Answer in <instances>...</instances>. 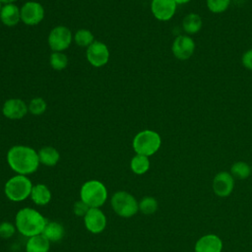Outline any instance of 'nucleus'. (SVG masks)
Instances as JSON below:
<instances>
[{"mask_svg": "<svg viewBox=\"0 0 252 252\" xmlns=\"http://www.w3.org/2000/svg\"><path fill=\"white\" fill-rule=\"evenodd\" d=\"M9 166L18 174L28 175L33 173L38 165V154L28 146H14L7 153Z\"/></svg>", "mask_w": 252, "mask_h": 252, "instance_id": "obj_1", "label": "nucleus"}, {"mask_svg": "<svg viewBox=\"0 0 252 252\" xmlns=\"http://www.w3.org/2000/svg\"><path fill=\"white\" fill-rule=\"evenodd\" d=\"M47 220L36 210L24 208L20 210L15 219V225L18 231L28 237L41 234Z\"/></svg>", "mask_w": 252, "mask_h": 252, "instance_id": "obj_2", "label": "nucleus"}, {"mask_svg": "<svg viewBox=\"0 0 252 252\" xmlns=\"http://www.w3.org/2000/svg\"><path fill=\"white\" fill-rule=\"evenodd\" d=\"M80 197L90 208H99L106 202L107 189L98 180H89L82 185Z\"/></svg>", "mask_w": 252, "mask_h": 252, "instance_id": "obj_3", "label": "nucleus"}, {"mask_svg": "<svg viewBox=\"0 0 252 252\" xmlns=\"http://www.w3.org/2000/svg\"><path fill=\"white\" fill-rule=\"evenodd\" d=\"M161 145V139L158 133L153 130H143L133 139V149L138 155L146 157L156 154Z\"/></svg>", "mask_w": 252, "mask_h": 252, "instance_id": "obj_4", "label": "nucleus"}, {"mask_svg": "<svg viewBox=\"0 0 252 252\" xmlns=\"http://www.w3.org/2000/svg\"><path fill=\"white\" fill-rule=\"evenodd\" d=\"M32 184L31 180L22 174L11 177L4 186L6 197L13 202H21L31 196Z\"/></svg>", "mask_w": 252, "mask_h": 252, "instance_id": "obj_5", "label": "nucleus"}, {"mask_svg": "<svg viewBox=\"0 0 252 252\" xmlns=\"http://www.w3.org/2000/svg\"><path fill=\"white\" fill-rule=\"evenodd\" d=\"M111 207L122 218L133 217L139 210V204L135 197L125 191L114 193L111 197Z\"/></svg>", "mask_w": 252, "mask_h": 252, "instance_id": "obj_6", "label": "nucleus"}, {"mask_svg": "<svg viewBox=\"0 0 252 252\" xmlns=\"http://www.w3.org/2000/svg\"><path fill=\"white\" fill-rule=\"evenodd\" d=\"M72 42L71 31L64 26L55 27L48 35V44L53 51H63Z\"/></svg>", "mask_w": 252, "mask_h": 252, "instance_id": "obj_7", "label": "nucleus"}, {"mask_svg": "<svg viewBox=\"0 0 252 252\" xmlns=\"http://www.w3.org/2000/svg\"><path fill=\"white\" fill-rule=\"evenodd\" d=\"M44 17V9L38 2L29 1L21 8V21L28 26L40 23Z\"/></svg>", "mask_w": 252, "mask_h": 252, "instance_id": "obj_8", "label": "nucleus"}, {"mask_svg": "<svg viewBox=\"0 0 252 252\" xmlns=\"http://www.w3.org/2000/svg\"><path fill=\"white\" fill-rule=\"evenodd\" d=\"M87 59L94 67H101L105 65L109 59V51L107 46L100 41H94L87 48Z\"/></svg>", "mask_w": 252, "mask_h": 252, "instance_id": "obj_9", "label": "nucleus"}, {"mask_svg": "<svg viewBox=\"0 0 252 252\" xmlns=\"http://www.w3.org/2000/svg\"><path fill=\"white\" fill-rule=\"evenodd\" d=\"M86 228L92 233H100L106 226V217L99 208H90L84 217Z\"/></svg>", "mask_w": 252, "mask_h": 252, "instance_id": "obj_10", "label": "nucleus"}, {"mask_svg": "<svg viewBox=\"0 0 252 252\" xmlns=\"http://www.w3.org/2000/svg\"><path fill=\"white\" fill-rule=\"evenodd\" d=\"M173 55L179 60L189 59L195 50V42L189 35H178L171 47Z\"/></svg>", "mask_w": 252, "mask_h": 252, "instance_id": "obj_11", "label": "nucleus"}, {"mask_svg": "<svg viewBox=\"0 0 252 252\" xmlns=\"http://www.w3.org/2000/svg\"><path fill=\"white\" fill-rule=\"evenodd\" d=\"M176 6L177 4L173 0H153L151 10L158 21H168L174 16Z\"/></svg>", "mask_w": 252, "mask_h": 252, "instance_id": "obj_12", "label": "nucleus"}, {"mask_svg": "<svg viewBox=\"0 0 252 252\" xmlns=\"http://www.w3.org/2000/svg\"><path fill=\"white\" fill-rule=\"evenodd\" d=\"M234 187V179L232 175L226 171L219 172L213 180L214 192L219 197L228 196Z\"/></svg>", "mask_w": 252, "mask_h": 252, "instance_id": "obj_13", "label": "nucleus"}, {"mask_svg": "<svg viewBox=\"0 0 252 252\" xmlns=\"http://www.w3.org/2000/svg\"><path fill=\"white\" fill-rule=\"evenodd\" d=\"M29 108L26 102L20 98H10L7 99L2 107V113L5 117L9 119H21L23 118Z\"/></svg>", "mask_w": 252, "mask_h": 252, "instance_id": "obj_14", "label": "nucleus"}, {"mask_svg": "<svg viewBox=\"0 0 252 252\" xmlns=\"http://www.w3.org/2000/svg\"><path fill=\"white\" fill-rule=\"evenodd\" d=\"M222 241L216 234H206L195 244V252H221Z\"/></svg>", "mask_w": 252, "mask_h": 252, "instance_id": "obj_15", "label": "nucleus"}, {"mask_svg": "<svg viewBox=\"0 0 252 252\" xmlns=\"http://www.w3.org/2000/svg\"><path fill=\"white\" fill-rule=\"evenodd\" d=\"M0 20L5 26H16L21 20V10L13 3L5 4L0 12Z\"/></svg>", "mask_w": 252, "mask_h": 252, "instance_id": "obj_16", "label": "nucleus"}, {"mask_svg": "<svg viewBox=\"0 0 252 252\" xmlns=\"http://www.w3.org/2000/svg\"><path fill=\"white\" fill-rule=\"evenodd\" d=\"M31 198L34 204L38 206H44L50 202L51 192L46 185L36 184L32 186V189L31 192Z\"/></svg>", "mask_w": 252, "mask_h": 252, "instance_id": "obj_17", "label": "nucleus"}, {"mask_svg": "<svg viewBox=\"0 0 252 252\" xmlns=\"http://www.w3.org/2000/svg\"><path fill=\"white\" fill-rule=\"evenodd\" d=\"M50 249V241L42 234L29 237L26 244V252H48Z\"/></svg>", "mask_w": 252, "mask_h": 252, "instance_id": "obj_18", "label": "nucleus"}, {"mask_svg": "<svg viewBox=\"0 0 252 252\" xmlns=\"http://www.w3.org/2000/svg\"><path fill=\"white\" fill-rule=\"evenodd\" d=\"M41 234L50 242H56L63 238L64 227L57 221H47Z\"/></svg>", "mask_w": 252, "mask_h": 252, "instance_id": "obj_19", "label": "nucleus"}, {"mask_svg": "<svg viewBox=\"0 0 252 252\" xmlns=\"http://www.w3.org/2000/svg\"><path fill=\"white\" fill-rule=\"evenodd\" d=\"M203 26L202 18L196 13H190L186 15L182 21V28L188 34L198 32Z\"/></svg>", "mask_w": 252, "mask_h": 252, "instance_id": "obj_20", "label": "nucleus"}, {"mask_svg": "<svg viewBox=\"0 0 252 252\" xmlns=\"http://www.w3.org/2000/svg\"><path fill=\"white\" fill-rule=\"evenodd\" d=\"M38 158L39 162L46 166H54L60 158V155L58 151L53 147H44L39 150Z\"/></svg>", "mask_w": 252, "mask_h": 252, "instance_id": "obj_21", "label": "nucleus"}, {"mask_svg": "<svg viewBox=\"0 0 252 252\" xmlns=\"http://www.w3.org/2000/svg\"><path fill=\"white\" fill-rule=\"evenodd\" d=\"M130 167L132 171L138 175L146 173L150 168L149 157L136 154V156H134L130 161Z\"/></svg>", "mask_w": 252, "mask_h": 252, "instance_id": "obj_22", "label": "nucleus"}, {"mask_svg": "<svg viewBox=\"0 0 252 252\" xmlns=\"http://www.w3.org/2000/svg\"><path fill=\"white\" fill-rule=\"evenodd\" d=\"M230 172H231L230 174L234 178L245 179L251 174L252 168L250 167V165L247 162L236 161L232 164V166L230 168Z\"/></svg>", "mask_w": 252, "mask_h": 252, "instance_id": "obj_23", "label": "nucleus"}, {"mask_svg": "<svg viewBox=\"0 0 252 252\" xmlns=\"http://www.w3.org/2000/svg\"><path fill=\"white\" fill-rule=\"evenodd\" d=\"M94 41L93 33L85 29L77 31L75 33V42L82 47H89Z\"/></svg>", "mask_w": 252, "mask_h": 252, "instance_id": "obj_24", "label": "nucleus"}, {"mask_svg": "<svg viewBox=\"0 0 252 252\" xmlns=\"http://www.w3.org/2000/svg\"><path fill=\"white\" fill-rule=\"evenodd\" d=\"M139 210L145 215H152L158 210V201L154 197L146 196L140 201Z\"/></svg>", "mask_w": 252, "mask_h": 252, "instance_id": "obj_25", "label": "nucleus"}, {"mask_svg": "<svg viewBox=\"0 0 252 252\" xmlns=\"http://www.w3.org/2000/svg\"><path fill=\"white\" fill-rule=\"evenodd\" d=\"M68 64V58L67 56L60 52V51H54L50 55V65L54 70H63L66 68Z\"/></svg>", "mask_w": 252, "mask_h": 252, "instance_id": "obj_26", "label": "nucleus"}, {"mask_svg": "<svg viewBox=\"0 0 252 252\" xmlns=\"http://www.w3.org/2000/svg\"><path fill=\"white\" fill-rule=\"evenodd\" d=\"M230 0H207L208 9L214 14L224 12L229 6Z\"/></svg>", "mask_w": 252, "mask_h": 252, "instance_id": "obj_27", "label": "nucleus"}, {"mask_svg": "<svg viewBox=\"0 0 252 252\" xmlns=\"http://www.w3.org/2000/svg\"><path fill=\"white\" fill-rule=\"evenodd\" d=\"M29 111L33 115H40L46 109V102L41 97H34L29 103Z\"/></svg>", "mask_w": 252, "mask_h": 252, "instance_id": "obj_28", "label": "nucleus"}, {"mask_svg": "<svg viewBox=\"0 0 252 252\" xmlns=\"http://www.w3.org/2000/svg\"><path fill=\"white\" fill-rule=\"evenodd\" d=\"M16 230V225L9 221H4L0 223V237L7 239L14 235Z\"/></svg>", "mask_w": 252, "mask_h": 252, "instance_id": "obj_29", "label": "nucleus"}, {"mask_svg": "<svg viewBox=\"0 0 252 252\" xmlns=\"http://www.w3.org/2000/svg\"><path fill=\"white\" fill-rule=\"evenodd\" d=\"M89 210H90V207L86 203H84L82 200L74 204V214L78 217H85Z\"/></svg>", "mask_w": 252, "mask_h": 252, "instance_id": "obj_30", "label": "nucleus"}, {"mask_svg": "<svg viewBox=\"0 0 252 252\" xmlns=\"http://www.w3.org/2000/svg\"><path fill=\"white\" fill-rule=\"evenodd\" d=\"M241 62L246 69L252 71V49H248L243 53L241 57Z\"/></svg>", "mask_w": 252, "mask_h": 252, "instance_id": "obj_31", "label": "nucleus"}, {"mask_svg": "<svg viewBox=\"0 0 252 252\" xmlns=\"http://www.w3.org/2000/svg\"><path fill=\"white\" fill-rule=\"evenodd\" d=\"M176 4H186V3H188L189 1H191V0H173Z\"/></svg>", "mask_w": 252, "mask_h": 252, "instance_id": "obj_32", "label": "nucleus"}, {"mask_svg": "<svg viewBox=\"0 0 252 252\" xmlns=\"http://www.w3.org/2000/svg\"><path fill=\"white\" fill-rule=\"evenodd\" d=\"M15 1H17V0H0V2H1V3H4V4H12V3H14Z\"/></svg>", "mask_w": 252, "mask_h": 252, "instance_id": "obj_33", "label": "nucleus"}, {"mask_svg": "<svg viewBox=\"0 0 252 252\" xmlns=\"http://www.w3.org/2000/svg\"><path fill=\"white\" fill-rule=\"evenodd\" d=\"M2 7H3V6H2V3L0 2V12H1V10H2Z\"/></svg>", "mask_w": 252, "mask_h": 252, "instance_id": "obj_34", "label": "nucleus"}]
</instances>
